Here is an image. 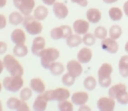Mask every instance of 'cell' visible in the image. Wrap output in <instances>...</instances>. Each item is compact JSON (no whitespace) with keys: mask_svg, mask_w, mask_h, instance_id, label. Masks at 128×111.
I'll use <instances>...</instances> for the list:
<instances>
[{"mask_svg":"<svg viewBox=\"0 0 128 111\" xmlns=\"http://www.w3.org/2000/svg\"><path fill=\"white\" fill-rule=\"evenodd\" d=\"M4 66L11 75L22 76L24 74V68L20 63L11 54H7L4 57Z\"/></svg>","mask_w":128,"mask_h":111,"instance_id":"obj_1","label":"cell"},{"mask_svg":"<svg viewBox=\"0 0 128 111\" xmlns=\"http://www.w3.org/2000/svg\"><path fill=\"white\" fill-rule=\"evenodd\" d=\"M39 57L40 58V64L43 68L49 69L51 64L56 61L57 59L60 57V52L56 48H45L42 50Z\"/></svg>","mask_w":128,"mask_h":111,"instance_id":"obj_2","label":"cell"},{"mask_svg":"<svg viewBox=\"0 0 128 111\" xmlns=\"http://www.w3.org/2000/svg\"><path fill=\"white\" fill-rule=\"evenodd\" d=\"M112 66L109 63H104L99 67L98 72V83L102 88H108L112 84Z\"/></svg>","mask_w":128,"mask_h":111,"instance_id":"obj_3","label":"cell"},{"mask_svg":"<svg viewBox=\"0 0 128 111\" xmlns=\"http://www.w3.org/2000/svg\"><path fill=\"white\" fill-rule=\"evenodd\" d=\"M22 24L26 31L31 35H39L42 32V24L30 14L25 16Z\"/></svg>","mask_w":128,"mask_h":111,"instance_id":"obj_4","label":"cell"},{"mask_svg":"<svg viewBox=\"0 0 128 111\" xmlns=\"http://www.w3.org/2000/svg\"><path fill=\"white\" fill-rule=\"evenodd\" d=\"M24 85V81L21 76H8L3 81V87L4 89L12 93H17L20 91Z\"/></svg>","mask_w":128,"mask_h":111,"instance_id":"obj_5","label":"cell"},{"mask_svg":"<svg viewBox=\"0 0 128 111\" xmlns=\"http://www.w3.org/2000/svg\"><path fill=\"white\" fill-rule=\"evenodd\" d=\"M14 6L24 15L26 16L32 12L35 6L34 0H13Z\"/></svg>","mask_w":128,"mask_h":111,"instance_id":"obj_6","label":"cell"},{"mask_svg":"<svg viewBox=\"0 0 128 111\" xmlns=\"http://www.w3.org/2000/svg\"><path fill=\"white\" fill-rule=\"evenodd\" d=\"M71 34H73L72 29L68 25H62L52 29L50 32V37L54 40H58L60 39H67Z\"/></svg>","mask_w":128,"mask_h":111,"instance_id":"obj_7","label":"cell"},{"mask_svg":"<svg viewBox=\"0 0 128 111\" xmlns=\"http://www.w3.org/2000/svg\"><path fill=\"white\" fill-rule=\"evenodd\" d=\"M8 109H12V110H17V111H28L29 107L26 103V101L23 100H18L16 97H11L8 99L7 102H6Z\"/></svg>","mask_w":128,"mask_h":111,"instance_id":"obj_8","label":"cell"},{"mask_svg":"<svg viewBox=\"0 0 128 111\" xmlns=\"http://www.w3.org/2000/svg\"><path fill=\"white\" fill-rule=\"evenodd\" d=\"M96 105L101 111H112L115 108V100L110 97H101L98 101Z\"/></svg>","mask_w":128,"mask_h":111,"instance_id":"obj_9","label":"cell"},{"mask_svg":"<svg viewBox=\"0 0 128 111\" xmlns=\"http://www.w3.org/2000/svg\"><path fill=\"white\" fill-rule=\"evenodd\" d=\"M70 96V93L67 88H59L56 89L51 90V100L56 102L68 100Z\"/></svg>","mask_w":128,"mask_h":111,"instance_id":"obj_10","label":"cell"},{"mask_svg":"<svg viewBox=\"0 0 128 111\" xmlns=\"http://www.w3.org/2000/svg\"><path fill=\"white\" fill-rule=\"evenodd\" d=\"M101 47L109 53H116L118 51V44L116 39L112 38H105L102 40Z\"/></svg>","mask_w":128,"mask_h":111,"instance_id":"obj_11","label":"cell"},{"mask_svg":"<svg viewBox=\"0 0 128 111\" xmlns=\"http://www.w3.org/2000/svg\"><path fill=\"white\" fill-rule=\"evenodd\" d=\"M67 71L72 76L77 78L82 74V67L78 60H70L67 64Z\"/></svg>","mask_w":128,"mask_h":111,"instance_id":"obj_12","label":"cell"},{"mask_svg":"<svg viewBox=\"0 0 128 111\" xmlns=\"http://www.w3.org/2000/svg\"><path fill=\"white\" fill-rule=\"evenodd\" d=\"M53 12L57 18L63 19L68 15V9L63 3L56 2L53 5Z\"/></svg>","mask_w":128,"mask_h":111,"instance_id":"obj_13","label":"cell"},{"mask_svg":"<svg viewBox=\"0 0 128 111\" xmlns=\"http://www.w3.org/2000/svg\"><path fill=\"white\" fill-rule=\"evenodd\" d=\"M90 28L89 21L84 19H77L73 24V30L76 34L79 35H84L87 33Z\"/></svg>","mask_w":128,"mask_h":111,"instance_id":"obj_14","label":"cell"},{"mask_svg":"<svg viewBox=\"0 0 128 111\" xmlns=\"http://www.w3.org/2000/svg\"><path fill=\"white\" fill-rule=\"evenodd\" d=\"M45 46H46V40L44 38L42 37H36L32 40V53L35 56H40V53L42 52L43 49H45Z\"/></svg>","mask_w":128,"mask_h":111,"instance_id":"obj_15","label":"cell"},{"mask_svg":"<svg viewBox=\"0 0 128 111\" xmlns=\"http://www.w3.org/2000/svg\"><path fill=\"white\" fill-rule=\"evenodd\" d=\"M92 59V51L88 47H84L77 53V60L81 64L89 63Z\"/></svg>","mask_w":128,"mask_h":111,"instance_id":"obj_16","label":"cell"},{"mask_svg":"<svg viewBox=\"0 0 128 111\" xmlns=\"http://www.w3.org/2000/svg\"><path fill=\"white\" fill-rule=\"evenodd\" d=\"M89 100V95L86 92H76L72 95L71 101L77 106L84 105Z\"/></svg>","mask_w":128,"mask_h":111,"instance_id":"obj_17","label":"cell"},{"mask_svg":"<svg viewBox=\"0 0 128 111\" xmlns=\"http://www.w3.org/2000/svg\"><path fill=\"white\" fill-rule=\"evenodd\" d=\"M11 39L15 45H22L26 42V33L21 29H15L11 34Z\"/></svg>","mask_w":128,"mask_h":111,"instance_id":"obj_18","label":"cell"},{"mask_svg":"<svg viewBox=\"0 0 128 111\" xmlns=\"http://www.w3.org/2000/svg\"><path fill=\"white\" fill-rule=\"evenodd\" d=\"M86 18H87V20L90 23L96 24L101 20L102 13L96 8H90L86 12Z\"/></svg>","mask_w":128,"mask_h":111,"instance_id":"obj_19","label":"cell"},{"mask_svg":"<svg viewBox=\"0 0 128 111\" xmlns=\"http://www.w3.org/2000/svg\"><path fill=\"white\" fill-rule=\"evenodd\" d=\"M30 88L32 90V92L36 94H42L45 92L46 87L43 82V81L40 78H34L30 81Z\"/></svg>","mask_w":128,"mask_h":111,"instance_id":"obj_20","label":"cell"},{"mask_svg":"<svg viewBox=\"0 0 128 111\" xmlns=\"http://www.w3.org/2000/svg\"><path fill=\"white\" fill-rule=\"evenodd\" d=\"M48 101L44 97L43 94H40L35 99L34 104H32V109L35 111H44L46 110L48 106Z\"/></svg>","mask_w":128,"mask_h":111,"instance_id":"obj_21","label":"cell"},{"mask_svg":"<svg viewBox=\"0 0 128 111\" xmlns=\"http://www.w3.org/2000/svg\"><path fill=\"white\" fill-rule=\"evenodd\" d=\"M124 91H126V86L124 84L119 83V84L114 85V86L110 87V89H109V97L115 100L120 94H122Z\"/></svg>","mask_w":128,"mask_h":111,"instance_id":"obj_22","label":"cell"},{"mask_svg":"<svg viewBox=\"0 0 128 111\" xmlns=\"http://www.w3.org/2000/svg\"><path fill=\"white\" fill-rule=\"evenodd\" d=\"M119 74L122 77H128V55H124L118 62Z\"/></svg>","mask_w":128,"mask_h":111,"instance_id":"obj_23","label":"cell"},{"mask_svg":"<svg viewBox=\"0 0 128 111\" xmlns=\"http://www.w3.org/2000/svg\"><path fill=\"white\" fill-rule=\"evenodd\" d=\"M48 16V10L46 7L43 5H40L34 10V17L39 21H42L44 20L46 17Z\"/></svg>","mask_w":128,"mask_h":111,"instance_id":"obj_24","label":"cell"},{"mask_svg":"<svg viewBox=\"0 0 128 111\" xmlns=\"http://www.w3.org/2000/svg\"><path fill=\"white\" fill-rule=\"evenodd\" d=\"M82 42V38L80 37L79 34H71L70 37L66 39L67 46L70 47H76V46H80Z\"/></svg>","mask_w":128,"mask_h":111,"instance_id":"obj_25","label":"cell"},{"mask_svg":"<svg viewBox=\"0 0 128 111\" xmlns=\"http://www.w3.org/2000/svg\"><path fill=\"white\" fill-rule=\"evenodd\" d=\"M28 53V48L25 44L22 45H16L13 48V54L16 57H25Z\"/></svg>","mask_w":128,"mask_h":111,"instance_id":"obj_26","label":"cell"},{"mask_svg":"<svg viewBox=\"0 0 128 111\" xmlns=\"http://www.w3.org/2000/svg\"><path fill=\"white\" fill-rule=\"evenodd\" d=\"M49 71L53 75L58 76V75L62 74V73L64 72V67L60 62L54 61V63H52L51 66L49 67Z\"/></svg>","mask_w":128,"mask_h":111,"instance_id":"obj_27","label":"cell"},{"mask_svg":"<svg viewBox=\"0 0 128 111\" xmlns=\"http://www.w3.org/2000/svg\"><path fill=\"white\" fill-rule=\"evenodd\" d=\"M23 20H24V17L21 12L13 11L9 16V22L13 25H20V24H21L23 22Z\"/></svg>","mask_w":128,"mask_h":111,"instance_id":"obj_28","label":"cell"},{"mask_svg":"<svg viewBox=\"0 0 128 111\" xmlns=\"http://www.w3.org/2000/svg\"><path fill=\"white\" fill-rule=\"evenodd\" d=\"M109 16L113 21H119L123 17V12L118 7H112L109 10Z\"/></svg>","mask_w":128,"mask_h":111,"instance_id":"obj_29","label":"cell"},{"mask_svg":"<svg viewBox=\"0 0 128 111\" xmlns=\"http://www.w3.org/2000/svg\"><path fill=\"white\" fill-rule=\"evenodd\" d=\"M84 86L89 91H92L95 89L96 86V80L93 76H88L84 79Z\"/></svg>","mask_w":128,"mask_h":111,"instance_id":"obj_30","label":"cell"},{"mask_svg":"<svg viewBox=\"0 0 128 111\" xmlns=\"http://www.w3.org/2000/svg\"><path fill=\"white\" fill-rule=\"evenodd\" d=\"M121 34H122V29H121V27L119 26V25H114L110 28L109 35H110V38H112V39H119Z\"/></svg>","mask_w":128,"mask_h":111,"instance_id":"obj_31","label":"cell"},{"mask_svg":"<svg viewBox=\"0 0 128 111\" xmlns=\"http://www.w3.org/2000/svg\"><path fill=\"white\" fill-rule=\"evenodd\" d=\"M76 81V78L74 76H72L71 74H70L68 73L67 74H63L62 78V82L64 86H67V87H71L74 85Z\"/></svg>","mask_w":128,"mask_h":111,"instance_id":"obj_32","label":"cell"},{"mask_svg":"<svg viewBox=\"0 0 128 111\" xmlns=\"http://www.w3.org/2000/svg\"><path fill=\"white\" fill-rule=\"evenodd\" d=\"M94 35L96 37V39L103 40L107 37V30L104 26H98L95 29Z\"/></svg>","mask_w":128,"mask_h":111,"instance_id":"obj_33","label":"cell"},{"mask_svg":"<svg viewBox=\"0 0 128 111\" xmlns=\"http://www.w3.org/2000/svg\"><path fill=\"white\" fill-rule=\"evenodd\" d=\"M82 42L87 46H91L96 43V37L92 33H85L82 38Z\"/></svg>","mask_w":128,"mask_h":111,"instance_id":"obj_34","label":"cell"},{"mask_svg":"<svg viewBox=\"0 0 128 111\" xmlns=\"http://www.w3.org/2000/svg\"><path fill=\"white\" fill-rule=\"evenodd\" d=\"M58 108L60 111H72L73 110V102H70L68 101H62L59 102Z\"/></svg>","mask_w":128,"mask_h":111,"instance_id":"obj_35","label":"cell"},{"mask_svg":"<svg viewBox=\"0 0 128 111\" xmlns=\"http://www.w3.org/2000/svg\"><path fill=\"white\" fill-rule=\"evenodd\" d=\"M32 90L31 89V88H24L20 90V97L21 100L23 101H27L32 97Z\"/></svg>","mask_w":128,"mask_h":111,"instance_id":"obj_36","label":"cell"},{"mask_svg":"<svg viewBox=\"0 0 128 111\" xmlns=\"http://www.w3.org/2000/svg\"><path fill=\"white\" fill-rule=\"evenodd\" d=\"M116 100H117L120 104H122V105H126V104H128V93H127V91H124V92H123L122 94H120V95L117 97Z\"/></svg>","mask_w":128,"mask_h":111,"instance_id":"obj_37","label":"cell"},{"mask_svg":"<svg viewBox=\"0 0 128 111\" xmlns=\"http://www.w3.org/2000/svg\"><path fill=\"white\" fill-rule=\"evenodd\" d=\"M71 2L74 4H77L82 7H86L88 5V0H71Z\"/></svg>","mask_w":128,"mask_h":111,"instance_id":"obj_38","label":"cell"},{"mask_svg":"<svg viewBox=\"0 0 128 111\" xmlns=\"http://www.w3.org/2000/svg\"><path fill=\"white\" fill-rule=\"evenodd\" d=\"M6 26V18L4 15L0 14V30Z\"/></svg>","mask_w":128,"mask_h":111,"instance_id":"obj_39","label":"cell"},{"mask_svg":"<svg viewBox=\"0 0 128 111\" xmlns=\"http://www.w3.org/2000/svg\"><path fill=\"white\" fill-rule=\"evenodd\" d=\"M7 50V45L3 41H0V54H4Z\"/></svg>","mask_w":128,"mask_h":111,"instance_id":"obj_40","label":"cell"},{"mask_svg":"<svg viewBox=\"0 0 128 111\" xmlns=\"http://www.w3.org/2000/svg\"><path fill=\"white\" fill-rule=\"evenodd\" d=\"M42 2L46 5H54V4L56 3V0H42Z\"/></svg>","mask_w":128,"mask_h":111,"instance_id":"obj_41","label":"cell"},{"mask_svg":"<svg viewBox=\"0 0 128 111\" xmlns=\"http://www.w3.org/2000/svg\"><path fill=\"white\" fill-rule=\"evenodd\" d=\"M123 9H124V12L126 16L128 17V1H126L124 4V6H123Z\"/></svg>","mask_w":128,"mask_h":111,"instance_id":"obj_42","label":"cell"},{"mask_svg":"<svg viewBox=\"0 0 128 111\" xmlns=\"http://www.w3.org/2000/svg\"><path fill=\"white\" fill-rule=\"evenodd\" d=\"M7 0H0V8H3L6 5Z\"/></svg>","mask_w":128,"mask_h":111,"instance_id":"obj_43","label":"cell"},{"mask_svg":"<svg viewBox=\"0 0 128 111\" xmlns=\"http://www.w3.org/2000/svg\"><path fill=\"white\" fill-rule=\"evenodd\" d=\"M4 61H2V60H0V74H2L3 70H4Z\"/></svg>","mask_w":128,"mask_h":111,"instance_id":"obj_44","label":"cell"},{"mask_svg":"<svg viewBox=\"0 0 128 111\" xmlns=\"http://www.w3.org/2000/svg\"><path fill=\"white\" fill-rule=\"evenodd\" d=\"M103 1L105 4H113V3H116L118 0H103Z\"/></svg>","mask_w":128,"mask_h":111,"instance_id":"obj_45","label":"cell"},{"mask_svg":"<svg viewBox=\"0 0 128 111\" xmlns=\"http://www.w3.org/2000/svg\"><path fill=\"white\" fill-rule=\"evenodd\" d=\"M82 106L84 108H80V109H79V110H84V109H88V110H90V108H86L87 106H85V105H82Z\"/></svg>","mask_w":128,"mask_h":111,"instance_id":"obj_46","label":"cell"},{"mask_svg":"<svg viewBox=\"0 0 128 111\" xmlns=\"http://www.w3.org/2000/svg\"><path fill=\"white\" fill-rule=\"evenodd\" d=\"M124 50H126V53H128V41H127V42H126V46H124Z\"/></svg>","mask_w":128,"mask_h":111,"instance_id":"obj_47","label":"cell"},{"mask_svg":"<svg viewBox=\"0 0 128 111\" xmlns=\"http://www.w3.org/2000/svg\"><path fill=\"white\" fill-rule=\"evenodd\" d=\"M3 109V108H2V103H1V102H0V111L2 110Z\"/></svg>","mask_w":128,"mask_h":111,"instance_id":"obj_48","label":"cell"},{"mask_svg":"<svg viewBox=\"0 0 128 111\" xmlns=\"http://www.w3.org/2000/svg\"><path fill=\"white\" fill-rule=\"evenodd\" d=\"M2 88H3L2 84H1V83H0V93H1V90H2Z\"/></svg>","mask_w":128,"mask_h":111,"instance_id":"obj_49","label":"cell"}]
</instances>
